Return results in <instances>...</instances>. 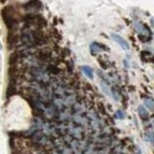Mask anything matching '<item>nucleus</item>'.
<instances>
[{
  "mask_svg": "<svg viewBox=\"0 0 154 154\" xmlns=\"http://www.w3.org/2000/svg\"><path fill=\"white\" fill-rule=\"evenodd\" d=\"M16 17V11L12 6L4 7L1 10V17L9 31L14 30V27H16V24L17 22Z\"/></svg>",
  "mask_w": 154,
  "mask_h": 154,
  "instance_id": "obj_1",
  "label": "nucleus"
},
{
  "mask_svg": "<svg viewBox=\"0 0 154 154\" xmlns=\"http://www.w3.org/2000/svg\"><path fill=\"white\" fill-rule=\"evenodd\" d=\"M17 42V35L14 33V30L9 31L7 34V45L10 48H13Z\"/></svg>",
  "mask_w": 154,
  "mask_h": 154,
  "instance_id": "obj_2",
  "label": "nucleus"
},
{
  "mask_svg": "<svg viewBox=\"0 0 154 154\" xmlns=\"http://www.w3.org/2000/svg\"><path fill=\"white\" fill-rule=\"evenodd\" d=\"M112 38L115 42H117L119 45L123 48V49H125V50L129 49V43L125 41L123 38L120 37L119 35H117V34H112Z\"/></svg>",
  "mask_w": 154,
  "mask_h": 154,
  "instance_id": "obj_3",
  "label": "nucleus"
},
{
  "mask_svg": "<svg viewBox=\"0 0 154 154\" xmlns=\"http://www.w3.org/2000/svg\"><path fill=\"white\" fill-rule=\"evenodd\" d=\"M95 45H97V46H95L94 43H91V55H96L99 50L100 51L101 50H108V48L105 47V45H101V43L95 42Z\"/></svg>",
  "mask_w": 154,
  "mask_h": 154,
  "instance_id": "obj_4",
  "label": "nucleus"
},
{
  "mask_svg": "<svg viewBox=\"0 0 154 154\" xmlns=\"http://www.w3.org/2000/svg\"><path fill=\"white\" fill-rule=\"evenodd\" d=\"M81 69H82V71H83V73L88 77V78H90V79L94 78V70L91 66H82Z\"/></svg>",
  "mask_w": 154,
  "mask_h": 154,
  "instance_id": "obj_5",
  "label": "nucleus"
},
{
  "mask_svg": "<svg viewBox=\"0 0 154 154\" xmlns=\"http://www.w3.org/2000/svg\"><path fill=\"white\" fill-rule=\"evenodd\" d=\"M18 61V53L17 51L13 52L10 54L9 57V66H17V63Z\"/></svg>",
  "mask_w": 154,
  "mask_h": 154,
  "instance_id": "obj_6",
  "label": "nucleus"
},
{
  "mask_svg": "<svg viewBox=\"0 0 154 154\" xmlns=\"http://www.w3.org/2000/svg\"><path fill=\"white\" fill-rule=\"evenodd\" d=\"M16 94H17V88H16V86L9 85L8 88H7V91H6V97L7 98H10V97H12V96Z\"/></svg>",
  "mask_w": 154,
  "mask_h": 154,
  "instance_id": "obj_7",
  "label": "nucleus"
},
{
  "mask_svg": "<svg viewBox=\"0 0 154 154\" xmlns=\"http://www.w3.org/2000/svg\"><path fill=\"white\" fill-rule=\"evenodd\" d=\"M138 112L140 114V116H141V118L142 119H146L148 117V113H147V111L146 108H143V106H140L139 109H138Z\"/></svg>",
  "mask_w": 154,
  "mask_h": 154,
  "instance_id": "obj_8",
  "label": "nucleus"
},
{
  "mask_svg": "<svg viewBox=\"0 0 154 154\" xmlns=\"http://www.w3.org/2000/svg\"><path fill=\"white\" fill-rule=\"evenodd\" d=\"M146 106H149V109H152V100L151 99H148V100H146Z\"/></svg>",
  "mask_w": 154,
  "mask_h": 154,
  "instance_id": "obj_9",
  "label": "nucleus"
},
{
  "mask_svg": "<svg viewBox=\"0 0 154 154\" xmlns=\"http://www.w3.org/2000/svg\"><path fill=\"white\" fill-rule=\"evenodd\" d=\"M2 49V45H1V43H0V50Z\"/></svg>",
  "mask_w": 154,
  "mask_h": 154,
  "instance_id": "obj_10",
  "label": "nucleus"
}]
</instances>
